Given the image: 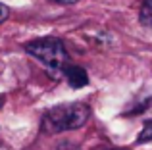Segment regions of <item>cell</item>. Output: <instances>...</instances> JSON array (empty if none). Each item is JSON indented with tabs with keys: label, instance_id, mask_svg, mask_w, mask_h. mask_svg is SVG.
Returning a JSON list of instances; mask_svg holds the SVG:
<instances>
[{
	"label": "cell",
	"instance_id": "cell-2",
	"mask_svg": "<svg viewBox=\"0 0 152 150\" xmlns=\"http://www.w3.org/2000/svg\"><path fill=\"white\" fill-rule=\"evenodd\" d=\"M25 50L41 60L45 68L48 69L52 77H64L66 68L71 64L69 56H67L66 44L56 37H45V39H35V41L27 42Z\"/></svg>",
	"mask_w": 152,
	"mask_h": 150
},
{
	"label": "cell",
	"instance_id": "cell-3",
	"mask_svg": "<svg viewBox=\"0 0 152 150\" xmlns=\"http://www.w3.org/2000/svg\"><path fill=\"white\" fill-rule=\"evenodd\" d=\"M64 79H66V81L69 83V87H73V89H83V87L89 85V75H87V71L81 66L69 64L66 68V71H64Z\"/></svg>",
	"mask_w": 152,
	"mask_h": 150
},
{
	"label": "cell",
	"instance_id": "cell-5",
	"mask_svg": "<svg viewBox=\"0 0 152 150\" xmlns=\"http://www.w3.org/2000/svg\"><path fill=\"white\" fill-rule=\"evenodd\" d=\"M148 141H152V121H146L141 135L137 137V143H148Z\"/></svg>",
	"mask_w": 152,
	"mask_h": 150
},
{
	"label": "cell",
	"instance_id": "cell-7",
	"mask_svg": "<svg viewBox=\"0 0 152 150\" xmlns=\"http://www.w3.org/2000/svg\"><path fill=\"white\" fill-rule=\"evenodd\" d=\"M54 2H58V4H75V2H79V0H54Z\"/></svg>",
	"mask_w": 152,
	"mask_h": 150
},
{
	"label": "cell",
	"instance_id": "cell-6",
	"mask_svg": "<svg viewBox=\"0 0 152 150\" xmlns=\"http://www.w3.org/2000/svg\"><path fill=\"white\" fill-rule=\"evenodd\" d=\"M8 15H10V8L6 6V4L0 2V23H4L8 19Z\"/></svg>",
	"mask_w": 152,
	"mask_h": 150
},
{
	"label": "cell",
	"instance_id": "cell-4",
	"mask_svg": "<svg viewBox=\"0 0 152 150\" xmlns=\"http://www.w3.org/2000/svg\"><path fill=\"white\" fill-rule=\"evenodd\" d=\"M139 19H141L142 25L152 29V0H145L142 2L141 10H139Z\"/></svg>",
	"mask_w": 152,
	"mask_h": 150
},
{
	"label": "cell",
	"instance_id": "cell-1",
	"mask_svg": "<svg viewBox=\"0 0 152 150\" xmlns=\"http://www.w3.org/2000/svg\"><path fill=\"white\" fill-rule=\"evenodd\" d=\"M91 116V110L83 102H67L50 108L42 116V131L56 135L64 131H73L87 123Z\"/></svg>",
	"mask_w": 152,
	"mask_h": 150
}]
</instances>
